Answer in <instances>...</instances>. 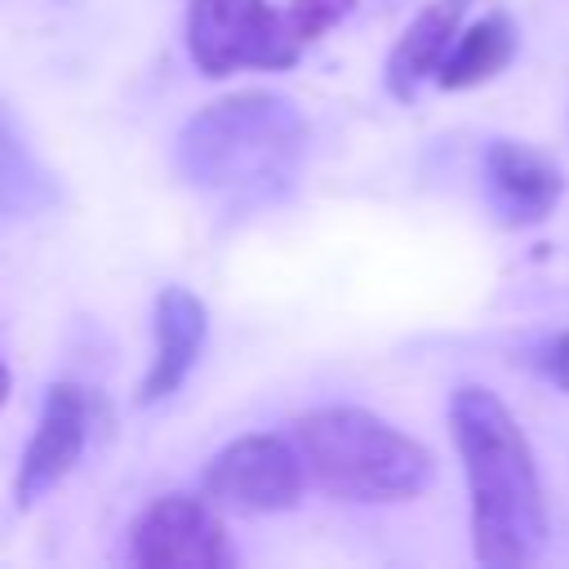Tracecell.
Returning a JSON list of instances; mask_svg holds the SVG:
<instances>
[{
	"label": "cell",
	"mask_w": 569,
	"mask_h": 569,
	"mask_svg": "<svg viewBox=\"0 0 569 569\" xmlns=\"http://www.w3.org/2000/svg\"><path fill=\"white\" fill-rule=\"evenodd\" d=\"M307 147V116L289 98L271 89H240L187 116L173 138V169L204 200L262 209L293 191Z\"/></svg>",
	"instance_id": "obj_1"
},
{
	"label": "cell",
	"mask_w": 569,
	"mask_h": 569,
	"mask_svg": "<svg viewBox=\"0 0 569 569\" xmlns=\"http://www.w3.org/2000/svg\"><path fill=\"white\" fill-rule=\"evenodd\" d=\"M449 431L467 476L471 551L480 565L520 569L547 547V502L529 436L489 387H458L449 396Z\"/></svg>",
	"instance_id": "obj_2"
},
{
	"label": "cell",
	"mask_w": 569,
	"mask_h": 569,
	"mask_svg": "<svg viewBox=\"0 0 569 569\" xmlns=\"http://www.w3.org/2000/svg\"><path fill=\"white\" fill-rule=\"evenodd\" d=\"M293 445L311 485L342 502H409L436 476L431 449L365 405H320L298 413Z\"/></svg>",
	"instance_id": "obj_3"
},
{
	"label": "cell",
	"mask_w": 569,
	"mask_h": 569,
	"mask_svg": "<svg viewBox=\"0 0 569 569\" xmlns=\"http://www.w3.org/2000/svg\"><path fill=\"white\" fill-rule=\"evenodd\" d=\"M182 31L196 71L209 80L236 71H289L307 49L293 36L289 13L271 0H191Z\"/></svg>",
	"instance_id": "obj_4"
},
{
	"label": "cell",
	"mask_w": 569,
	"mask_h": 569,
	"mask_svg": "<svg viewBox=\"0 0 569 569\" xmlns=\"http://www.w3.org/2000/svg\"><path fill=\"white\" fill-rule=\"evenodd\" d=\"M307 462L293 445V436L276 431H249L227 440L200 471V493L222 516H276L298 507L307 489Z\"/></svg>",
	"instance_id": "obj_5"
},
{
	"label": "cell",
	"mask_w": 569,
	"mask_h": 569,
	"mask_svg": "<svg viewBox=\"0 0 569 569\" xmlns=\"http://www.w3.org/2000/svg\"><path fill=\"white\" fill-rule=\"evenodd\" d=\"M129 560L147 569H227L236 547L204 493H160L129 529Z\"/></svg>",
	"instance_id": "obj_6"
},
{
	"label": "cell",
	"mask_w": 569,
	"mask_h": 569,
	"mask_svg": "<svg viewBox=\"0 0 569 569\" xmlns=\"http://www.w3.org/2000/svg\"><path fill=\"white\" fill-rule=\"evenodd\" d=\"M89 431H93L89 387L84 382H53L44 391L36 431L22 445V458H18V471H13V502L22 511H31L44 493H53L76 471V462L84 458Z\"/></svg>",
	"instance_id": "obj_7"
},
{
	"label": "cell",
	"mask_w": 569,
	"mask_h": 569,
	"mask_svg": "<svg viewBox=\"0 0 569 569\" xmlns=\"http://www.w3.org/2000/svg\"><path fill=\"white\" fill-rule=\"evenodd\" d=\"M489 209L502 227H538L556 213L565 196V173L551 156H542L529 142L493 138L480 160Z\"/></svg>",
	"instance_id": "obj_8"
},
{
	"label": "cell",
	"mask_w": 569,
	"mask_h": 569,
	"mask_svg": "<svg viewBox=\"0 0 569 569\" xmlns=\"http://www.w3.org/2000/svg\"><path fill=\"white\" fill-rule=\"evenodd\" d=\"M209 338V311L187 284H164L151 302V365L138 378V405H160L191 378Z\"/></svg>",
	"instance_id": "obj_9"
},
{
	"label": "cell",
	"mask_w": 569,
	"mask_h": 569,
	"mask_svg": "<svg viewBox=\"0 0 569 569\" xmlns=\"http://www.w3.org/2000/svg\"><path fill=\"white\" fill-rule=\"evenodd\" d=\"M471 0H431L413 13V22L396 36L391 53H387V89L391 98L400 102H413L418 89L427 80H436L440 62L449 58L458 31H462V18H467Z\"/></svg>",
	"instance_id": "obj_10"
},
{
	"label": "cell",
	"mask_w": 569,
	"mask_h": 569,
	"mask_svg": "<svg viewBox=\"0 0 569 569\" xmlns=\"http://www.w3.org/2000/svg\"><path fill=\"white\" fill-rule=\"evenodd\" d=\"M58 204H62L58 173L40 160L22 120L0 98V218L4 222H27V218H40V213H53Z\"/></svg>",
	"instance_id": "obj_11"
},
{
	"label": "cell",
	"mask_w": 569,
	"mask_h": 569,
	"mask_svg": "<svg viewBox=\"0 0 569 569\" xmlns=\"http://www.w3.org/2000/svg\"><path fill=\"white\" fill-rule=\"evenodd\" d=\"M516 58V22L502 9H485L476 22H467L449 49V58L436 71L440 89H476L493 80Z\"/></svg>",
	"instance_id": "obj_12"
},
{
	"label": "cell",
	"mask_w": 569,
	"mask_h": 569,
	"mask_svg": "<svg viewBox=\"0 0 569 569\" xmlns=\"http://www.w3.org/2000/svg\"><path fill=\"white\" fill-rule=\"evenodd\" d=\"M356 9V0H289L284 13H289V27L302 44H316L320 36H329L347 13Z\"/></svg>",
	"instance_id": "obj_13"
},
{
	"label": "cell",
	"mask_w": 569,
	"mask_h": 569,
	"mask_svg": "<svg viewBox=\"0 0 569 569\" xmlns=\"http://www.w3.org/2000/svg\"><path fill=\"white\" fill-rule=\"evenodd\" d=\"M533 365H538V373H542L551 387H560V391L569 396V329H560L556 338H547V342L538 347Z\"/></svg>",
	"instance_id": "obj_14"
},
{
	"label": "cell",
	"mask_w": 569,
	"mask_h": 569,
	"mask_svg": "<svg viewBox=\"0 0 569 569\" xmlns=\"http://www.w3.org/2000/svg\"><path fill=\"white\" fill-rule=\"evenodd\" d=\"M9 391H13V373H9V365H4V356H0V409L9 405Z\"/></svg>",
	"instance_id": "obj_15"
}]
</instances>
